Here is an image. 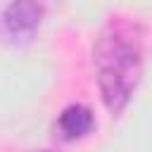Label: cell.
Returning a JSON list of instances; mask_svg holds the SVG:
<instances>
[{
	"instance_id": "1",
	"label": "cell",
	"mask_w": 152,
	"mask_h": 152,
	"mask_svg": "<svg viewBox=\"0 0 152 152\" xmlns=\"http://www.w3.org/2000/svg\"><path fill=\"white\" fill-rule=\"evenodd\" d=\"M93 64L97 88L109 114H121L142 76V50L133 28L126 24H109L93 48Z\"/></svg>"
},
{
	"instance_id": "4",
	"label": "cell",
	"mask_w": 152,
	"mask_h": 152,
	"mask_svg": "<svg viewBox=\"0 0 152 152\" xmlns=\"http://www.w3.org/2000/svg\"><path fill=\"white\" fill-rule=\"evenodd\" d=\"M40 152H50V150H40Z\"/></svg>"
},
{
	"instance_id": "3",
	"label": "cell",
	"mask_w": 152,
	"mask_h": 152,
	"mask_svg": "<svg viewBox=\"0 0 152 152\" xmlns=\"http://www.w3.org/2000/svg\"><path fill=\"white\" fill-rule=\"evenodd\" d=\"M95 126V116L90 112V107L86 104H69L62 109V114L57 116V131L64 140H78L83 135H88Z\"/></svg>"
},
{
	"instance_id": "2",
	"label": "cell",
	"mask_w": 152,
	"mask_h": 152,
	"mask_svg": "<svg viewBox=\"0 0 152 152\" xmlns=\"http://www.w3.org/2000/svg\"><path fill=\"white\" fill-rule=\"evenodd\" d=\"M43 19V7L38 0H12L2 12L5 31L17 40H28L38 31Z\"/></svg>"
}]
</instances>
